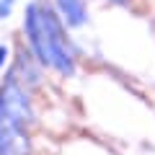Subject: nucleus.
I'll return each instance as SVG.
<instances>
[{
    "instance_id": "7ed1b4c3",
    "label": "nucleus",
    "mask_w": 155,
    "mask_h": 155,
    "mask_svg": "<svg viewBox=\"0 0 155 155\" xmlns=\"http://www.w3.org/2000/svg\"><path fill=\"white\" fill-rule=\"evenodd\" d=\"M11 5H13V0H0V16H8Z\"/></svg>"
},
{
    "instance_id": "20e7f679",
    "label": "nucleus",
    "mask_w": 155,
    "mask_h": 155,
    "mask_svg": "<svg viewBox=\"0 0 155 155\" xmlns=\"http://www.w3.org/2000/svg\"><path fill=\"white\" fill-rule=\"evenodd\" d=\"M8 52H5V47H0V62H3V57H5Z\"/></svg>"
},
{
    "instance_id": "f257e3e1",
    "label": "nucleus",
    "mask_w": 155,
    "mask_h": 155,
    "mask_svg": "<svg viewBox=\"0 0 155 155\" xmlns=\"http://www.w3.org/2000/svg\"><path fill=\"white\" fill-rule=\"evenodd\" d=\"M26 28L31 36V44L36 49V54L41 57V62L57 67L60 72L70 75L72 72V57L67 49L65 39H62L60 23L54 21L49 11H41L39 5H28V16H26Z\"/></svg>"
},
{
    "instance_id": "f03ea898",
    "label": "nucleus",
    "mask_w": 155,
    "mask_h": 155,
    "mask_svg": "<svg viewBox=\"0 0 155 155\" xmlns=\"http://www.w3.org/2000/svg\"><path fill=\"white\" fill-rule=\"evenodd\" d=\"M0 106H3V114L11 119L16 127H21V124H26L28 122V104H26V98H23V93H21V88H18L16 83H8V88H5V96H3V101H0Z\"/></svg>"
}]
</instances>
